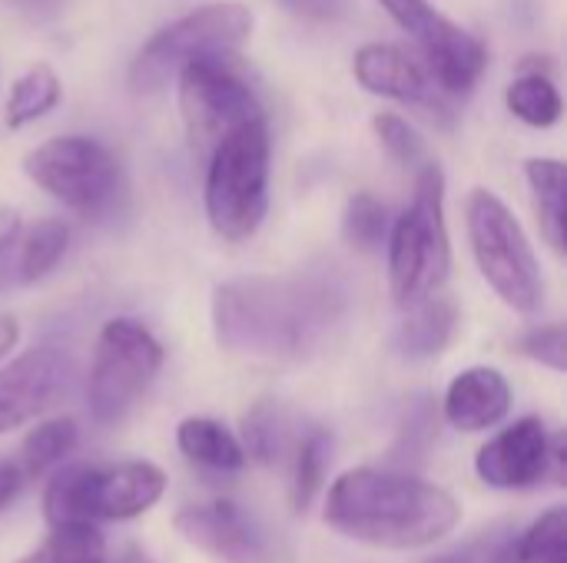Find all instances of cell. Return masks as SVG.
<instances>
[{
  "instance_id": "35",
  "label": "cell",
  "mask_w": 567,
  "mask_h": 563,
  "mask_svg": "<svg viewBox=\"0 0 567 563\" xmlns=\"http://www.w3.org/2000/svg\"><path fill=\"white\" fill-rule=\"evenodd\" d=\"M17 338H20V325H17V319L0 315V362L13 352Z\"/></svg>"
},
{
  "instance_id": "18",
  "label": "cell",
  "mask_w": 567,
  "mask_h": 563,
  "mask_svg": "<svg viewBox=\"0 0 567 563\" xmlns=\"http://www.w3.org/2000/svg\"><path fill=\"white\" fill-rule=\"evenodd\" d=\"M176 445L189 461L209 471H239L246 465L239 438L213 418H186L176 428Z\"/></svg>"
},
{
  "instance_id": "6",
  "label": "cell",
  "mask_w": 567,
  "mask_h": 563,
  "mask_svg": "<svg viewBox=\"0 0 567 563\" xmlns=\"http://www.w3.org/2000/svg\"><path fill=\"white\" fill-rule=\"evenodd\" d=\"M252 33V13L243 3H203L156 30L130 63L126 83L136 96L169 86L183 66L206 56H236Z\"/></svg>"
},
{
  "instance_id": "12",
  "label": "cell",
  "mask_w": 567,
  "mask_h": 563,
  "mask_svg": "<svg viewBox=\"0 0 567 563\" xmlns=\"http://www.w3.org/2000/svg\"><path fill=\"white\" fill-rule=\"evenodd\" d=\"M475 471L488 488L518 491L532 488L545 478L561 484L565 478V435H551L548 425L535 415L518 418L505 431H498L488 445H482L475 458Z\"/></svg>"
},
{
  "instance_id": "26",
  "label": "cell",
  "mask_w": 567,
  "mask_h": 563,
  "mask_svg": "<svg viewBox=\"0 0 567 563\" xmlns=\"http://www.w3.org/2000/svg\"><path fill=\"white\" fill-rule=\"evenodd\" d=\"M342 236L362 252H375L389 236V209L372 192H355L342 216Z\"/></svg>"
},
{
  "instance_id": "5",
  "label": "cell",
  "mask_w": 567,
  "mask_h": 563,
  "mask_svg": "<svg viewBox=\"0 0 567 563\" xmlns=\"http://www.w3.org/2000/svg\"><path fill=\"white\" fill-rule=\"evenodd\" d=\"M269 123L252 119L226 133L206 163V216L229 239H249L269 209Z\"/></svg>"
},
{
  "instance_id": "37",
  "label": "cell",
  "mask_w": 567,
  "mask_h": 563,
  "mask_svg": "<svg viewBox=\"0 0 567 563\" xmlns=\"http://www.w3.org/2000/svg\"><path fill=\"white\" fill-rule=\"evenodd\" d=\"M13 7H17V10H23V13H30V17L47 20L50 13H56L60 0H13Z\"/></svg>"
},
{
  "instance_id": "24",
  "label": "cell",
  "mask_w": 567,
  "mask_h": 563,
  "mask_svg": "<svg viewBox=\"0 0 567 563\" xmlns=\"http://www.w3.org/2000/svg\"><path fill=\"white\" fill-rule=\"evenodd\" d=\"M106 541L96 524H63L53 528L47 544L20 563H103Z\"/></svg>"
},
{
  "instance_id": "22",
  "label": "cell",
  "mask_w": 567,
  "mask_h": 563,
  "mask_svg": "<svg viewBox=\"0 0 567 563\" xmlns=\"http://www.w3.org/2000/svg\"><path fill=\"white\" fill-rule=\"evenodd\" d=\"M80 445V428L73 418H53V421H43L37 425L27 438H23V475L30 478H40L47 471H53L56 465H63Z\"/></svg>"
},
{
  "instance_id": "4",
  "label": "cell",
  "mask_w": 567,
  "mask_h": 563,
  "mask_svg": "<svg viewBox=\"0 0 567 563\" xmlns=\"http://www.w3.org/2000/svg\"><path fill=\"white\" fill-rule=\"evenodd\" d=\"M166 491V475L150 461L70 465L56 471L43 491V518L50 528L130 521L146 514Z\"/></svg>"
},
{
  "instance_id": "32",
  "label": "cell",
  "mask_w": 567,
  "mask_h": 563,
  "mask_svg": "<svg viewBox=\"0 0 567 563\" xmlns=\"http://www.w3.org/2000/svg\"><path fill=\"white\" fill-rule=\"evenodd\" d=\"M20 216L13 209H0V292L17 285V239H20Z\"/></svg>"
},
{
  "instance_id": "14",
  "label": "cell",
  "mask_w": 567,
  "mask_h": 563,
  "mask_svg": "<svg viewBox=\"0 0 567 563\" xmlns=\"http://www.w3.org/2000/svg\"><path fill=\"white\" fill-rule=\"evenodd\" d=\"M73 365L53 348H33L0 368V435L43 415L70 385Z\"/></svg>"
},
{
  "instance_id": "8",
  "label": "cell",
  "mask_w": 567,
  "mask_h": 563,
  "mask_svg": "<svg viewBox=\"0 0 567 563\" xmlns=\"http://www.w3.org/2000/svg\"><path fill=\"white\" fill-rule=\"evenodd\" d=\"M163 368V345L133 319H113L100 329L86 402L90 415L100 425H120L136 402L153 385L156 372Z\"/></svg>"
},
{
  "instance_id": "29",
  "label": "cell",
  "mask_w": 567,
  "mask_h": 563,
  "mask_svg": "<svg viewBox=\"0 0 567 563\" xmlns=\"http://www.w3.org/2000/svg\"><path fill=\"white\" fill-rule=\"evenodd\" d=\"M246 458L256 461H276L282 451V421L272 405H259L252 415H246Z\"/></svg>"
},
{
  "instance_id": "31",
  "label": "cell",
  "mask_w": 567,
  "mask_h": 563,
  "mask_svg": "<svg viewBox=\"0 0 567 563\" xmlns=\"http://www.w3.org/2000/svg\"><path fill=\"white\" fill-rule=\"evenodd\" d=\"M435 563H522L515 551V538H482L455 554H445Z\"/></svg>"
},
{
  "instance_id": "16",
  "label": "cell",
  "mask_w": 567,
  "mask_h": 563,
  "mask_svg": "<svg viewBox=\"0 0 567 563\" xmlns=\"http://www.w3.org/2000/svg\"><path fill=\"white\" fill-rule=\"evenodd\" d=\"M512 408V388L498 368H465L445 392V421L465 435L495 428Z\"/></svg>"
},
{
  "instance_id": "39",
  "label": "cell",
  "mask_w": 567,
  "mask_h": 563,
  "mask_svg": "<svg viewBox=\"0 0 567 563\" xmlns=\"http://www.w3.org/2000/svg\"><path fill=\"white\" fill-rule=\"evenodd\" d=\"M565 563H567V561H565Z\"/></svg>"
},
{
  "instance_id": "2",
  "label": "cell",
  "mask_w": 567,
  "mask_h": 563,
  "mask_svg": "<svg viewBox=\"0 0 567 563\" xmlns=\"http://www.w3.org/2000/svg\"><path fill=\"white\" fill-rule=\"evenodd\" d=\"M458 518L462 508L445 488L379 468L346 471L326 498V524L332 531L385 551L429 548L452 534Z\"/></svg>"
},
{
  "instance_id": "23",
  "label": "cell",
  "mask_w": 567,
  "mask_h": 563,
  "mask_svg": "<svg viewBox=\"0 0 567 563\" xmlns=\"http://www.w3.org/2000/svg\"><path fill=\"white\" fill-rule=\"evenodd\" d=\"M505 103L522 123L535 129H548L561 119V93L551 76L518 73L505 90Z\"/></svg>"
},
{
  "instance_id": "11",
  "label": "cell",
  "mask_w": 567,
  "mask_h": 563,
  "mask_svg": "<svg viewBox=\"0 0 567 563\" xmlns=\"http://www.w3.org/2000/svg\"><path fill=\"white\" fill-rule=\"evenodd\" d=\"M382 10L415 40L419 60L439 83V90L455 100L468 96L488 66V46L468 33L462 23L445 17L432 0H379Z\"/></svg>"
},
{
  "instance_id": "10",
  "label": "cell",
  "mask_w": 567,
  "mask_h": 563,
  "mask_svg": "<svg viewBox=\"0 0 567 563\" xmlns=\"http://www.w3.org/2000/svg\"><path fill=\"white\" fill-rule=\"evenodd\" d=\"M23 173L73 212H100L120 189L116 156L90 136H53L23 156Z\"/></svg>"
},
{
  "instance_id": "7",
  "label": "cell",
  "mask_w": 567,
  "mask_h": 563,
  "mask_svg": "<svg viewBox=\"0 0 567 563\" xmlns=\"http://www.w3.org/2000/svg\"><path fill=\"white\" fill-rule=\"evenodd\" d=\"M465 216L472 252L485 282L505 305L522 315H535L545 305V279L522 222L488 189H475L468 196Z\"/></svg>"
},
{
  "instance_id": "38",
  "label": "cell",
  "mask_w": 567,
  "mask_h": 563,
  "mask_svg": "<svg viewBox=\"0 0 567 563\" xmlns=\"http://www.w3.org/2000/svg\"><path fill=\"white\" fill-rule=\"evenodd\" d=\"M103 563H153V561H150V557H146L143 551H123V554H120L116 561H103Z\"/></svg>"
},
{
  "instance_id": "19",
  "label": "cell",
  "mask_w": 567,
  "mask_h": 563,
  "mask_svg": "<svg viewBox=\"0 0 567 563\" xmlns=\"http://www.w3.org/2000/svg\"><path fill=\"white\" fill-rule=\"evenodd\" d=\"M528 186L535 192L538 206V222L545 239L551 242L555 252H565V216H567V169L561 159H528L525 163Z\"/></svg>"
},
{
  "instance_id": "28",
  "label": "cell",
  "mask_w": 567,
  "mask_h": 563,
  "mask_svg": "<svg viewBox=\"0 0 567 563\" xmlns=\"http://www.w3.org/2000/svg\"><path fill=\"white\" fill-rule=\"evenodd\" d=\"M372 126H375V136H379V143L385 146V153L395 159V163H402V166H425L429 159H425V139L415 133V126L409 123V119H402L399 113H375V119H372Z\"/></svg>"
},
{
  "instance_id": "13",
  "label": "cell",
  "mask_w": 567,
  "mask_h": 563,
  "mask_svg": "<svg viewBox=\"0 0 567 563\" xmlns=\"http://www.w3.org/2000/svg\"><path fill=\"white\" fill-rule=\"evenodd\" d=\"M352 73L375 96H389L395 103L415 106V110H422L435 119H445V123L455 116L452 100L439 90V83L425 70V63L395 43L359 46L352 56Z\"/></svg>"
},
{
  "instance_id": "20",
  "label": "cell",
  "mask_w": 567,
  "mask_h": 563,
  "mask_svg": "<svg viewBox=\"0 0 567 563\" xmlns=\"http://www.w3.org/2000/svg\"><path fill=\"white\" fill-rule=\"evenodd\" d=\"M70 229L60 219H40L27 229H20L17 239V285L40 282L66 252Z\"/></svg>"
},
{
  "instance_id": "33",
  "label": "cell",
  "mask_w": 567,
  "mask_h": 563,
  "mask_svg": "<svg viewBox=\"0 0 567 563\" xmlns=\"http://www.w3.org/2000/svg\"><path fill=\"white\" fill-rule=\"evenodd\" d=\"M282 10L302 20H336L342 13V0H276Z\"/></svg>"
},
{
  "instance_id": "30",
  "label": "cell",
  "mask_w": 567,
  "mask_h": 563,
  "mask_svg": "<svg viewBox=\"0 0 567 563\" xmlns=\"http://www.w3.org/2000/svg\"><path fill=\"white\" fill-rule=\"evenodd\" d=\"M518 352L555 368V372H565L567 368V332L565 325H542V329H532L518 338Z\"/></svg>"
},
{
  "instance_id": "36",
  "label": "cell",
  "mask_w": 567,
  "mask_h": 563,
  "mask_svg": "<svg viewBox=\"0 0 567 563\" xmlns=\"http://www.w3.org/2000/svg\"><path fill=\"white\" fill-rule=\"evenodd\" d=\"M518 73H538V76H551L555 73V60L548 53H532L518 63Z\"/></svg>"
},
{
  "instance_id": "27",
  "label": "cell",
  "mask_w": 567,
  "mask_h": 563,
  "mask_svg": "<svg viewBox=\"0 0 567 563\" xmlns=\"http://www.w3.org/2000/svg\"><path fill=\"white\" fill-rule=\"evenodd\" d=\"M567 541V511L551 508L542 514L522 538H515V551L522 563H565Z\"/></svg>"
},
{
  "instance_id": "1",
  "label": "cell",
  "mask_w": 567,
  "mask_h": 563,
  "mask_svg": "<svg viewBox=\"0 0 567 563\" xmlns=\"http://www.w3.org/2000/svg\"><path fill=\"white\" fill-rule=\"evenodd\" d=\"M346 309L332 275H249L216 289L213 325L226 352L256 358L309 355Z\"/></svg>"
},
{
  "instance_id": "15",
  "label": "cell",
  "mask_w": 567,
  "mask_h": 563,
  "mask_svg": "<svg viewBox=\"0 0 567 563\" xmlns=\"http://www.w3.org/2000/svg\"><path fill=\"white\" fill-rule=\"evenodd\" d=\"M176 531L199 551L229 563H252L262 554V538L233 501L189 504L176 514Z\"/></svg>"
},
{
  "instance_id": "3",
  "label": "cell",
  "mask_w": 567,
  "mask_h": 563,
  "mask_svg": "<svg viewBox=\"0 0 567 563\" xmlns=\"http://www.w3.org/2000/svg\"><path fill=\"white\" fill-rule=\"evenodd\" d=\"M452 269V246L445 226V173L425 163L415 179L409 209L389 232V282L399 305L412 309L432 299Z\"/></svg>"
},
{
  "instance_id": "25",
  "label": "cell",
  "mask_w": 567,
  "mask_h": 563,
  "mask_svg": "<svg viewBox=\"0 0 567 563\" xmlns=\"http://www.w3.org/2000/svg\"><path fill=\"white\" fill-rule=\"evenodd\" d=\"M329 451H332V438L326 431H309L296 451V475H292V508L296 511H306L312 504V498L319 494L322 488V478H326V465H329Z\"/></svg>"
},
{
  "instance_id": "34",
  "label": "cell",
  "mask_w": 567,
  "mask_h": 563,
  "mask_svg": "<svg viewBox=\"0 0 567 563\" xmlns=\"http://www.w3.org/2000/svg\"><path fill=\"white\" fill-rule=\"evenodd\" d=\"M20 488H23V471L13 461L0 458V511L10 508V501L20 494Z\"/></svg>"
},
{
  "instance_id": "17",
  "label": "cell",
  "mask_w": 567,
  "mask_h": 563,
  "mask_svg": "<svg viewBox=\"0 0 567 563\" xmlns=\"http://www.w3.org/2000/svg\"><path fill=\"white\" fill-rule=\"evenodd\" d=\"M458 329V309L452 299L432 295L409 309L402 325L395 329V348L405 358H435L449 348Z\"/></svg>"
},
{
  "instance_id": "9",
  "label": "cell",
  "mask_w": 567,
  "mask_h": 563,
  "mask_svg": "<svg viewBox=\"0 0 567 563\" xmlns=\"http://www.w3.org/2000/svg\"><path fill=\"white\" fill-rule=\"evenodd\" d=\"M179 110L196 153H213V146L243 123L262 119V100L249 73L233 56H206L179 70Z\"/></svg>"
},
{
  "instance_id": "21",
  "label": "cell",
  "mask_w": 567,
  "mask_h": 563,
  "mask_svg": "<svg viewBox=\"0 0 567 563\" xmlns=\"http://www.w3.org/2000/svg\"><path fill=\"white\" fill-rule=\"evenodd\" d=\"M63 96V86L56 80V73L40 63V66H30L23 76H17V83L10 86V96H7V110H3V119L10 129H20L40 116H47Z\"/></svg>"
}]
</instances>
